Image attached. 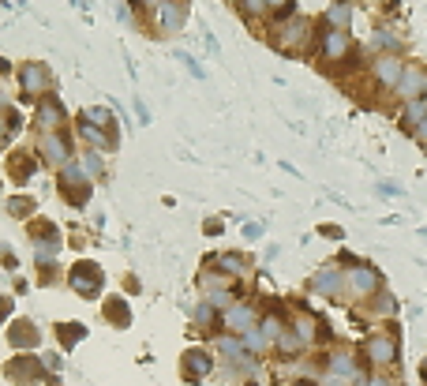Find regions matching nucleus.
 Masks as SVG:
<instances>
[{
    "label": "nucleus",
    "instance_id": "obj_1",
    "mask_svg": "<svg viewBox=\"0 0 427 386\" xmlns=\"http://www.w3.org/2000/svg\"><path fill=\"white\" fill-rule=\"evenodd\" d=\"M68 282H72V289L79 292V297H98L101 285H105V274H101L98 263L83 259V263H75L68 270Z\"/></svg>",
    "mask_w": 427,
    "mask_h": 386
},
{
    "label": "nucleus",
    "instance_id": "obj_2",
    "mask_svg": "<svg viewBox=\"0 0 427 386\" xmlns=\"http://www.w3.org/2000/svg\"><path fill=\"white\" fill-rule=\"evenodd\" d=\"M405 68H409V64L401 57H394V53H379L375 64H371V75H375V83L382 90H397V87H401V79H405Z\"/></svg>",
    "mask_w": 427,
    "mask_h": 386
},
{
    "label": "nucleus",
    "instance_id": "obj_3",
    "mask_svg": "<svg viewBox=\"0 0 427 386\" xmlns=\"http://www.w3.org/2000/svg\"><path fill=\"white\" fill-rule=\"evenodd\" d=\"M60 195L68 199L72 206H83L87 199H90V184H87V177H83V169H64L60 172Z\"/></svg>",
    "mask_w": 427,
    "mask_h": 386
},
{
    "label": "nucleus",
    "instance_id": "obj_4",
    "mask_svg": "<svg viewBox=\"0 0 427 386\" xmlns=\"http://www.w3.org/2000/svg\"><path fill=\"white\" fill-rule=\"evenodd\" d=\"M8 379L16 382V386L42 382V360H38V356H16V360L8 364Z\"/></svg>",
    "mask_w": 427,
    "mask_h": 386
},
{
    "label": "nucleus",
    "instance_id": "obj_5",
    "mask_svg": "<svg viewBox=\"0 0 427 386\" xmlns=\"http://www.w3.org/2000/svg\"><path fill=\"white\" fill-rule=\"evenodd\" d=\"M345 289H349L353 297H371V292H379V274L371 270V266H353V270L345 274Z\"/></svg>",
    "mask_w": 427,
    "mask_h": 386
},
{
    "label": "nucleus",
    "instance_id": "obj_6",
    "mask_svg": "<svg viewBox=\"0 0 427 386\" xmlns=\"http://www.w3.org/2000/svg\"><path fill=\"white\" fill-rule=\"evenodd\" d=\"M397 94H401V101L427 98V68H416V64H409V68H405V79H401V87H397Z\"/></svg>",
    "mask_w": 427,
    "mask_h": 386
},
{
    "label": "nucleus",
    "instance_id": "obj_7",
    "mask_svg": "<svg viewBox=\"0 0 427 386\" xmlns=\"http://www.w3.org/2000/svg\"><path fill=\"white\" fill-rule=\"evenodd\" d=\"M184 23H188V8H184L180 0H162V4H157V26H162L165 34H177Z\"/></svg>",
    "mask_w": 427,
    "mask_h": 386
},
{
    "label": "nucleus",
    "instance_id": "obj_8",
    "mask_svg": "<svg viewBox=\"0 0 427 386\" xmlns=\"http://www.w3.org/2000/svg\"><path fill=\"white\" fill-rule=\"evenodd\" d=\"M180 368H184V379H188V382H199V379L210 375L214 360H210L206 349H188V353H184V360H180Z\"/></svg>",
    "mask_w": 427,
    "mask_h": 386
},
{
    "label": "nucleus",
    "instance_id": "obj_9",
    "mask_svg": "<svg viewBox=\"0 0 427 386\" xmlns=\"http://www.w3.org/2000/svg\"><path fill=\"white\" fill-rule=\"evenodd\" d=\"M364 356H367L371 364L386 368V364H394V356H397V345H394V338H386V334H375V338H367V345H364Z\"/></svg>",
    "mask_w": 427,
    "mask_h": 386
},
{
    "label": "nucleus",
    "instance_id": "obj_10",
    "mask_svg": "<svg viewBox=\"0 0 427 386\" xmlns=\"http://www.w3.org/2000/svg\"><path fill=\"white\" fill-rule=\"evenodd\" d=\"M42 158H45L49 165H64L72 158L68 139H64L60 131H45V136H42Z\"/></svg>",
    "mask_w": 427,
    "mask_h": 386
},
{
    "label": "nucleus",
    "instance_id": "obj_11",
    "mask_svg": "<svg viewBox=\"0 0 427 386\" xmlns=\"http://www.w3.org/2000/svg\"><path fill=\"white\" fill-rule=\"evenodd\" d=\"M318 53H323V60H330V64L345 60L349 57V34L345 31H326L323 42H318Z\"/></svg>",
    "mask_w": 427,
    "mask_h": 386
},
{
    "label": "nucleus",
    "instance_id": "obj_12",
    "mask_svg": "<svg viewBox=\"0 0 427 386\" xmlns=\"http://www.w3.org/2000/svg\"><path fill=\"white\" fill-rule=\"evenodd\" d=\"M304 38H308V23H304V19H289L282 31H277V45H282L285 53H296L304 45Z\"/></svg>",
    "mask_w": 427,
    "mask_h": 386
},
{
    "label": "nucleus",
    "instance_id": "obj_13",
    "mask_svg": "<svg viewBox=\"0 0 427 386\" xmlns=\"http://www.w3.org/2000/svg\"><path fill=\"white\" fill-rule=\"evenodd\" d=\"M311 289L318 292V297H341V289H345V274L341 270H318L315 277H311Z\"/></svg>",
    "mask_w": 427,
    "mask_h": 386
},
{
    "label": "nucleus",
    "instance_id": "obj_14",
    "mask_svg": "<svg viewBox=\"0 0 427 386\" xmlns=\"http://www.w3.org/2000/svg\"><path fill=\"white\" fill-rule=\"evenodd\" d=\"M38 326L30 323V319H16V323H11V330H8V341L16 345V349H34L38 345Z\"/></svg>",
    "mask_w": 427,
    "mask_h": 386
},
{
    "label": "nucleus",
    "instance_id": "obj_15",
    "mask_svg": "<svg viewBox=\"0 0 427 386\" xmlns=\"http://www.w3.org/2000/svg\"><path fill=\"white\" fill-rule=\"evenodd\" d=\"M330 371H333V386H341V382H353V379H360V368H356V360H353V356L349 353H338V356H333V360H330Z\"/></svg>",
    "mask_w": 427,
    "mask_h": 386
},
{
    "label": "nucleus",
    "instance_id": "obj_16",
    "mask_svg": "<svg viewBox=\"0 0 427 386\" xmlns=\"http://www.w3.org/2000/svg\"><path fill=\"white\" fill-rule=\"evenodd\" d=\"M225 326L240 330V334H248V330H255V311H251L248 304H233V308L225 311Z\"/></svg>",
    "mask_w": 427,
    "mask_h": 386
},
{
    "label": "nucleus",
    "instance_id": "obj_17",
    "mask_svg": "<svg viewBox=\"0 0 427 386\" xmlns=\"http://www.w3.org/2000/svg\"><path fill=\"white\" fill-rule=\"evenodd\" d=\"M60 124H64V109H60V101L45 98L42 105H38V128H45V131H57Z\"/></svg>",
    "mask_w": 427,
    "mask_h": 386
},
{
    "label": "nucleus",
    "instance_id": "obj_18",
    "mask_svg": "<svg viewBox=\"0 0 427 386\" xmlns=\"http://www.w3.org/2000/svg\"><path fill=\"white\" fill-rule=\"evenodd\" d=\"M427 121V98H416V101H405V113H401V124L409 131H416L420 124Z\"/></svg>",
    "mask_w": 427,
    "mask_h": 386
},
{
    "label": "nucleus",
    "instance_id": "obj_19",
    "mask_svg": "<svg viewBox=\"0 0 427 386\" xmlns=\"http://www.w3.org/2000/svg\"><path fill=\"white\" fill-rule=\"evenodd\" d=\"M105 319H109V323L113 326H131V308H128V304L124 300H120V297H113V300H105Z\"/></svg>",
    "mask_w": 427,
    "mask_h": 386
},
{
    "label": "nucleus",
    "instance_id": "obj_20",
    "mask_svg": "<svg viewBox=\"0 0 427 386\" xmlns=\"http://www.w3.org/2000/svg\"><path fill=\"white\" fill-rule=\"evenodd\" d=\"M349 19H353L349 0H338V4H330V11H326V26H330V31H345V26H349Z\"/></svg>",
    "mask_w": 427,
    "mask_h": 386
},
{
    "label": "nucleus",
    "instance_id": "obj_21",
    "mask_svg": "<svg viewBox=\"0 0 427 386\" xmlns=\"http://www.w3.org/2000/svg\"><path fill=\"white\" fill-rule=\"evenodd\" d=\"M8 172H11V177H16V184L30 180V172H34V158H30V154H11V162H8Z\"/></svg>",
    "mask_w": 427,
    "mask_h": 386
},
{
    "label": "nucleus",
    "instance_id": "obj_22",
    "mask_svg": "<svg viewBox=\"0 0 427 386\" xmlns=\"http://www.w3.org/2000/svg\"><path fill=\"white\" fill-rule=\"evenodd\" d=\"M45 83H49V75H45L42 64H26V68H23V87L30 90V94H38Z\"/></svg>",
    "mask_w": 427,
    "mask_h": 386
},
{
    "label": "nucleus",
    "instance_id": "obj_23",
    "mask_svg": "<svg viewBox=\"0 0 427 386\" xmlns=\"http://www.w3.org/2000/svg\"><path fill=\"white\" fill-rule=\"evenodd\" d=\"M79 128H83V136H87L90 143H94V146H105V150H109V146L116 143V136H109V131H98V124L87 121V116H83V124H79Z\"/></svg>",
    "mask_w": 427,
    "mask_h": 386
},
{
    "label": "nucleus",
    "instance_id": "obj_24",
    "mask_svg": "<svg viewBox=\"0 0 427 386\" xmlns=\"http://www.w3.org/2000/svg\"><path fill=\"white\" fill-rule=\"evenodd\" d=\"M304 345H308V341H304L300 334H292V330H285V334L277 338V353H282V356H296V353L304 349Z\"/></svg>",
    "mask_w": 427,
    "mask_h": 386
},
{
    "label": "nucleus",
    "instance_id": "obj_25",
    "mask_svg": "<svg viewBox=\"0 0 427 386\" xmlns=\"http://www.w3.org/2000/svg\"><path fill=\"white\" fill-rule=\"evenodd\" d=\"M375 49H382V53H394V57H397V49H401V38H397V34H390V31H375Z\"/></svg>",
    "mask_w": 427,
    "mask_h": 386
},
{
    "label": "nucleus",
    "instance_id": "obj_26",
    "mask_svg": "<svg viewBox=\"0 0 427 386\" xmlns=\"http://www.w3.org/2000/svg\"><path fill=\"white\" fill-rule=\"evenodd\" d=\"M57 334H60V345H79V338H83L87 330L79 326V323H60V326H57Z\"/></svg>",
    "mask_w": 427,
    "mask_h": 386
},
{
    "label": "nucleus",
    "instance_id": "obj_27",
    "mask_svg": "<svg viewBox=\"0 0 427 386\" xmlns=\"http://www.w3.org/2000/svg\"><path fill=\"white\" fill-rule=\"evenodd\" d=\"M296 334H300L304 341H318V338H315V334H318V319L300 315V319H296Z\"/></svg>",
    "mask_w": 427,
    "mask_h": 386
},
{
    "label": "nucleus",
    "instance_id": "obj_28",
    "mask_svg": "<svg viewBox=\"0 0 427 386\" xmlns=\"http://www.w3.org/2000/svg\"><path fill=\"white\" fill-rule=\"evenodd\" d=\"M240 345H244L248 353H262V349H266V334H262V330H248Z\"/></svg>",
    "mask_w": 427,
    "mask_h": 386
},
{
    "label": "nucleus",
    "instance_id": "obj_29",
    "mask_svg": "<svg viewBox=\"0 0 427 386\" xmlns=\"http://www.w3.org/2000/svg\"><path fill=\"white\" fill-rule=\"evenodd\" d=\"M218 266H221V270H229V274H244V270H248V263L240 259V255H221Z\"/></svg>",
    "mask_w": 427,
    "mask_h": 386
},
{
    "label": "nucleus",
    "instance_id": "obj_30",
    "mask_svg": "<svg viewBox=\"0 0 427 386\" xmlns=\"http://www.w3.org/2000/svg\"><path fill=\"white\" fill-rule=\"evenodd\" d=\"M240 11L255 19V16H262V11H266V0H240Z\"/></svg>",
    "mask_w": 427,
    "mask_h": 386
},
{
    "label": "nucleus",
    "instance_id": "obj_31",
    "mask_svg": "<svg viewBox=\"0 0 427 386\" xmlns=\"http://www.w3.org/2000/svg\"><path fill=\"white\" fill-rule=\"evenodd\" d=\"M8 131H19V116L16 113H0V139H4Z\"/></svg>",
    "mask_w": 427,
    "mask_h": 386
},
{
    "label": "nucleus",
    "instance_id": "obj_32",
    "mask_svg": "<svg viewBox=\"0 0 427 386\" xmlns=\"http://www.w3.org/2000/svg\"><path fill=\"white\" fill-rule=\"evenodd\" d=\"M195 323H199V326H210V323H214V304H199Z\"/></svg>",
    "mask_w": 427,
    "mask_h": 386
},
{
    "label": "nucleus",
    "instance_id": "obj_33",
    "mask_svg": "<svg viewBox=\"0 0 427 386\" xmlns=\"http://www.w3.org/2000/svg\"><path fill=\"white\" fill-rule=\"evenodd\" d=\"M30 210H34L30 199H11V214H30Z\"/></svg>",
    "mask_w": 427,
    "mask_h": 386
},
{
    "label": "nucleus",
    "instance_id": "obj_34",
    "mask_svg": "<svg viewBox=\"0 0 427 386\" xmlns=\"http://www.w3.org/2000/svg\"><path fill=\"white\" fill-rule=\"evenodd\" d=\"M375 304H379V308H375L379 315H390V311H394V297H386V292H382V297H379Z\"/></svg>",
    "mask_w": 427,
    "mask_h": 386
},
{
    "label": "nucleus",
    "instance_id": "obj_35",
    "mask_svg": "<svg viewBox=\"0 0 427 386\" xmlns=\"http://www.w3.org/2000/svg\"><path fill=\"white\" fill-rule=\"evenodd\" d=\"M266 8H274V11H282V16H289V11H292V0H266Z\"/></svg>",
    "mask_w": 427,
    "mask_h": 386
},
{
    "label": "nucleus",
    "instance_id": "obj_36",
    "mask_svg": "<svg viewBox=\"0 0 427 386\" xmlns=\"http://www.w3.org/2000/svg\"><path fill=\"white\" fill-rule=\"evenodd\" d=\"M8 311H11V304H8V297H0V323L8 319Z\"/></svg>",
    "mask_w": 427,
    "mask_h": 386
},
{
    "label": "nucleus",
    "instance_id": "obj_37",
    "mask_svg": "<svg viewBox=\"0 0 427 386\" xmlns=\"http://www.w3.org/2000/svg\"><path fill=\"white\" fill-rule=\"evenodd\" d=\"M412 136H416V139H420V143H423V146H427V121H423V124H420V128H416V131H412Z\"/></svg>",
    "mask_w": 427,
    "mask_h": 386
},
{
    "label": "nucleus",
    "instance_id": "obj_38",
    "mask_svg": "<svg viewBox=\"0 0 427 386\" xmlns=\"http://www.w3.org/2000/svg\"><path fill=\"white\" fill-rule=\"evenodd\" d=\"M420 375H423V382H427V360H423V368H420Z\"/></svg>",
    "mask_w": 427,
    "mask_h": 386
},
{
    "label": "nucleus",
    "instance_id": "obj_39",
    "mask_svg": "<svg viewBox=\"0 0 427 386\" xmlns=\"http://www.w3.org/2000/svg\"><path fill=\"white\" fill-rule=\"evenodd\" d=\"M292 386H311V382H292Z\"/></svg>",
    "mask_w": 427,
    "mask_h": 386
}]
</instances>
